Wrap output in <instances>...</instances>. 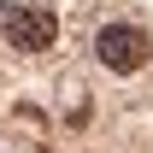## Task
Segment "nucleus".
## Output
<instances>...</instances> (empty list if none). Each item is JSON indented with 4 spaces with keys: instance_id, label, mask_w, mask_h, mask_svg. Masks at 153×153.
Segmentation results:
<instances>
[{
    "instance_id": "nucleus-1",
    "label": "nucleus",
    "mask_w": 153,
    "mask_h": 153,
    "mask_svg": "<svg viewBox=\"0 0 153 153\" xmlns=\"http://www.w3.org/2000/svg\"><path fill=\"white\" fill-rule=\"evenodd\" d=\"M53 0H0V36L12 41L18 53H41V47H53Z\"/></svg>"
},
{
    "instance_id": "nucleus-2",
    "label": "nucleus",
    "mask_w": 153,
    "mask_h": 153,
    "mask_svg": "<svg viewBox=\"0 0 153 153\" xmlns=\"http://www.w3.org/2000/svg\"><path fill=\"white\" fill-rule=\"evenodd\" d=\"M94 53H100V65L112 76H130V71H141L147 65V36L135 30V24H106L94 36Z\"/></svg>"
}]
</instances>
